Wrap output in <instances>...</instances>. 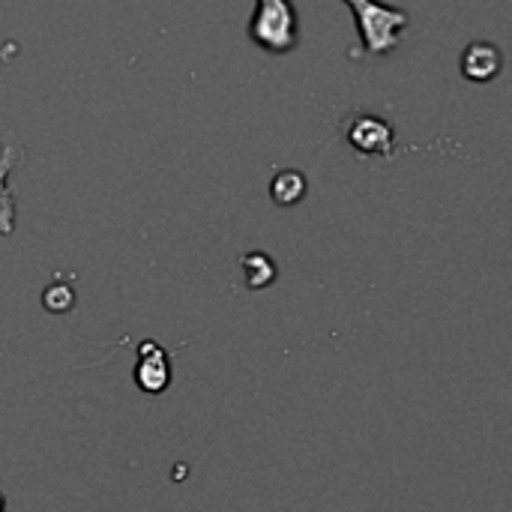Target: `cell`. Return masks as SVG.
I'll return each instance as SVG.
<instances>
[{
	"label": "cell",
	"instance_id": "obj_1",
	"mask_svg": "<svg viewBox=\"0 0 512 512\" xmlns=\"http://www.w3.org/2000/svg\"><path fill=\"white\" fill-rule=\"evenodd\" d=\"M351 6L360 42L366 54L372 57H387L399 48L402 33L411 27V15L399 6H387L378 0H342Z\"/></svg>",
	"mask_w": 512,
	"mask_h": 512
},
{
	"label": "cell",
	"instance_id": "obj_6",
	"mask_svg": "<svg viewBox=\"0 0 512 512\" xmlns=\"http://www.w3.org/2000/svg\"><path fill=\"white\" fill-rule=\"evenodd\" d=\"M135 381L150 396H156V393H162L168 387V381H171L168 354L156 342L141 345V360H138V369H135Z\"/></svg>",
	"mask_w": 512,
	"mask_h": 512
},
{
	"label": "cell",
	"instance_id": "obj_3",
	"mask_svg": "<svg viewBox=\"0 0 512 512\" xmlns=\"http://www.w3.org/2000/svg\"><path fill=\"white\" fill-rule=\"evenodd\" d=\"M342 135L345 141L360 153V156H381L390 159L396 147V129L378 114H363L354 111L342 120Z\"/></svg>",
	"mask_w": 512,
	"mask_h": 512
},
{
	"label": "cell",
	"instance_id": "obj_10",
	"mask_svg": "<svg viewBox=\"0 0 512 512\" xmlns=\"http://www.w3.org/2000/svg\"><path fill=\"white\" fill-rule=\"evenodd\" d=\"M0 512H6V498L0 495Z\"/></svg>",
	"mask_w": 512,
	"mask_h": 512
},
{
	"label": "cell",
	"instance_id": "obj_7",
	"mask_svg": "<svg viewBox=\"0 0 512 512\" xmlns=\"http://www.w3.org/2000/svg\"><path fill=\"white\" fill-rule=\"evenodd\" d=\"M309 192V183H306V174L303 171H294V168H285L279 171L273 180H270V198L279 204V207H294L306 198Z\"/></svg>",
	"mask_w": 512,
	"mask_h": 512
},
{
	"label": "cell",
	"instance_id": "obj_5",
	"mask_svg": "<svg viewBox=\"0 0 512 512\" xmlns=\"http://www.w3.org/2000/svg\"><path fill=\"white\" fill-rule=\"evenodd\" d=\"M24 147L15 135H6L3 153H0V234L9 237L15 231V195L6 189V177L21 165Z\"/></svg>",
	"mask_w": 512,
	"mask_h": 512
},
{
	"label": "cell",
	"instance_id": "obj_2",
	"mask_svg": "<svg viewBox=\"0 0 512 512\" xmlns=\"http://www.w3.org/2000/svg\"><path fill=\"white\" fill-rule=\"evenodd\" d=\"M246 33L261 51L291 54L300 45V12L291 0H255Z\"/></svg>",
	"mask_w": 512,
	"mask_h": 512
},
{
	"label": "cell",
	"instance_id": "obj_8",
	"mask_svg": "<svg viewBox=\"0 0 512 512\" xmlns=\"http://www.w3.org/2000/svg\"><path fill=\"white\" fill-rule=\"evenodd\" d=\"M240 264H243V273H246V285H249V288L261 291V288H267V285L276 282V261H273L270 255H264V252H249V255L240 258Z\"/></svg>",
	"mask_w": 512,
	"mask_h": 512
},
{
	"label": "cell",
	"instance_id": "obj_9",
	"mask_svg": "<svg viewBox=\"0 0 512 512\" xmlns=\"http://www.w3.org/2000/svg\"><path fill=\"white\" fill-rule=\"evenodd\" d=\"M42 297H45V309H48V312H69V309L75 306L72 288H69V285H60V282L51 285Z\"/></svg>",
	"mask_w": 512,
	"mask_h": 512
},
{
	"label": "cell",
	"instance_id": "obj_4",
	"mask_svg": "<svg viewBox=\"0 0 512 512\" xmlns=\"http://www.w3.org/2000/svg\"><path fill=\"white\" fill-rule=\"evenodd\" d=\"M462 75L474 84H489L504 72V51L495 42H471L462 51Z\"/></svg>",
	"mask_w": 512,
	"mask_h": 512
}]
</instances>
